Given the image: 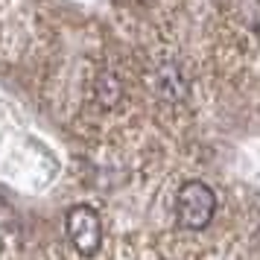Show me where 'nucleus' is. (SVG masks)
I'll return each mask as SVG.
<instances>
[{
	"instance_id": "1",
	"label": "nucleus",
	"mask_w": 260,
	"mask_h": 260,
	"mask_svg": "<svg viewBox=\"0 0 260 260\" xmlns=\"http://www.w3.org/2000/svg\"><path fill=\"white\" fill-rule=\"evenodd\" d=\"M216 213V193L205 181H184L176 193V219L181 228L202 231L208 228Z\"/></svg>"
},
{
	"instance_id": "2",
	"label": "nucleus",
	"mask_w": 260,
	"mask_h": 260,
	"mask_svg": "<svg viewBox=\"0 0 260 260\" xmlns=\"http://www.w3.org/2000/svg\"><path fill=\"white\" fill-rule=\"evenodd\" d=\"M64 231L71 246L82 254V257H94L103 243V219L91 205H73L68 216H64Z\"/></svg>"
},
{
	"instance_id": "3",
	"label": "nucleus",
	"mask_w": 260,
	"mask_h": 260,
	"mask_svg": "<svg viewBox=\"0 0 260 260\" xmlns=\"http://www.w3.org/2000/svg\"><path fill=\"white\" fill-rule=\"evenodd\" d=\"M155 85H158V94L164 96L167 103H181L187 100V79L184 73L178 71L176 64H161L155 73Z\"/></svg>"
},
{
	"instance_id": "4",
	"label": "nucleus",
	"mask_w": 260,
	"mask_h": 260,
	"mask_svg": "<svg viewBox=\"0 0 260 260\" xmlns=\"http://www.w3.org/2000/svg\"><path fill=\"white\" fill-rule=\"evenodd\" d=\"M94 94H96V103L103 108H114L120 103V96H123V82H120V76H114L111 71H103L96 76Z\"/></svg>"
}]
</instances>
